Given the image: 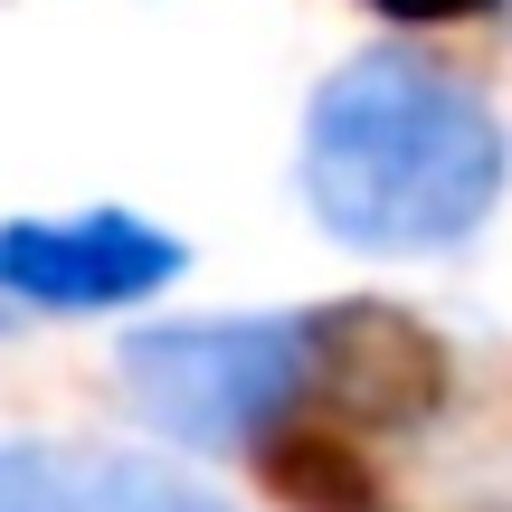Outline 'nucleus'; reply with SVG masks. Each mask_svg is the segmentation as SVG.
<instances>
[{"instance_id": "f257e3e1", "label": "nucleus", "mask_w": 512, "mask_h": 512, "mask_svg": "<svg viewBox=\"0 0 512 512\" xmlns=\"http://www.w3.org/2000/svg\"><path fill=\"white\" fill-rule=\"evenodd\" d=\"M512 143L475 86L437 76L408 48L332 67L304 105V209L342 247L437 256L494 219Z\"/></svg>"}, {"instance_id": "f03ea898", "label": "nucleus", "mask_w": 512, "mask_h": 512, "mask_svg": "<svg viewBox=\"0 0 512 512\" xmlns=\"http://www.w3.org/2000/svg\"><path fill=\"white\" fill-rule=\"evenodd\" d=\"M313 323L304 313H247V323H162L124 342V389L162 437L181 446H256L275 418L304 408Z\"/></svg>"}, {"instance_id": "7ed1b4c3", "label": "nucleus", "mask_w": 512, "mask_h": 512, "mask_svg": "<svg viewBox=\"0 0 512 512\" xmlns=\"http://www.w3.org/2000/svg\"><path fill=\"white\" fill-rule=\"evenodd\" d=\"M181 275V238L133 209H76V219H0V294L48 313L143 304Z\"/></svg>"}, {"instance_id": "20e7f679", "label": "nucleus", "mask_w": 512, "mask_h": 512, "mask_svg": "<svg viewBox=\"0 0 512 512\" xmlns=\"http://www.w3.org/2000/svg\"><path fill=\"white\" fill-rule=\"evenodd\" d=\"M304 418L323 427H418L446 399V351L389 304H332L313 313V380Z\"/></svg>"}, {"instance_id": "39448f33", "label": "nucleus", "mask_w": 512, "mask_h": 512, "mask_svg": "<svg viewBox=\"0 0 512 512\" xmlns=\"http://www.w3.org/2000/svg\"><path fill=\"white\" fill-rule=\"evenodd\" d=\"M0 512H238L209 484L133 456V446H57L10 437L0 446Z\"/></svg>"}, {"instance_id": "423d86ee", "label": "nucleus", "mask_w": 512, "mask_h": 512, "mask_svg": "<svg viewBox=\"0 0 512 512\" xmlns=\"http://www.w3.org/2000/svg\"><path fill=\"white\" fill-rule=\"evenodd\" d=\"M266 475L304 512H361L370 503V475L351 465V446L332 437L323 418H304V437H266Z\"/></svg>"}, {"instance_id": "0eeeda50", "label": "nucleus", "mask_w": 512, "mask_h": 512, "mask_svg": "<svg viewBox=\"0 0 512 512\" xmlns=\"http://www.w3.org/2000/svg\"><path fill=\"white\" fill-rule=\"evenodd\" d=\"M389 19H465V10H494V0H370Z\"/></svg>"}]
</instances>
